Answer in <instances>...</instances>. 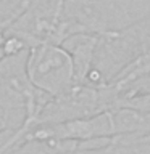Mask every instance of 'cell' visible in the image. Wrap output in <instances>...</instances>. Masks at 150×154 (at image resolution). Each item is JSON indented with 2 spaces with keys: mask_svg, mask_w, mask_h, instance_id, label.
<instances>
[{
  "mask_svg": "<svg viewBox=\"0 0 150 154\" xmlns=\"http://www.w3.org/2000/svg\"><path fill=\"white\" fill-rule=\"evenodd\" d=\"M119 88L115 84L100 87L74 85L60 96H52L37 116V125H53L70 120L92 117L115 108L119 100Z\"/></svg>",
  "mask_w": 150,
  "mask_h": 154,
  "instance_id": "1",
  "label": "cell"
},
{
  "mask_svg": "<svg viewBox=\"0 0 150 154\" xmlns=\"http://www.w3.org/2000/svg\"><path fill=\"white\" fill-rule=\"evenodd\" d=\"M26 72L37 90L60 96L76 85L71 55L57 43H37L29 48Z\"/></svg>",
  "mask_w": 150,
  "mask_h": 154,
  "instance_id": "2",
  "label": "cell"
},
{
  "mask_svg": "<svg viewBox=\"0 0 150 154\" xmlns=\"http://www.w3.org/2000/svg\"><path fill=\"white\" fill-rule=\"evenodd\" d=\"M100 42L97 34H73L61 42V47L71 55L74 64L76 85H84L94 67L95 51Z\"/></svg>",
  "mask_w": 150,
  "mask_h": 154,
  "instance_id": "3",
  "label": "cell"
},
{
  "mask_svg": "<svg viewBox=\"0 0 150 154\" xmlns=\"http://www.w3.org/2000/svg\"><path fill=\"white\" fill-rule=\"evenodd\" d=\"M115 108H129L144 114H150V93H139L119 98Z\"/></svg>",
  "mask_w": 150,
  "mask_h": 154,
  "instance_id": "4",
  "label": "cell"
},
{
  "mask_svg": "<svg viewBox=\"0 0 150 154\" xmlns=\"http://www.w3.org/2000/svg\"><path fill=\"white\" fill-rule=\"evenodd\" d=\"M118 87V85H116ZM121 96L119 98H124V96H131V95H139V93H150V74L139 77L129 84H126L123 87H118Z\"/></svg>",
  "mask_w": 150,
  "mask_h": 154,
  "instance_id": "5",
  "label": "cell"
},
{
  "mask_svg": "<svg viewBox=\"0 0 150 154\" xmlns=\"http://www.w3.org/2000/svg\"><path fill=\"white\" fill-rule=\"evenodd\" d=\"M5 56H7V55H5V51H3V48H2V47H0V61H2V60H3V58H5Z\"/></svg>",
  "mask_w": 150,
  "mask_h": 154,
  "instance_id": "6",
  "label": "cell"
}]
</instances>
